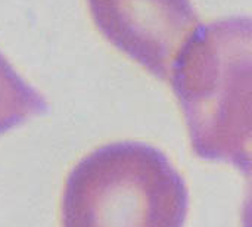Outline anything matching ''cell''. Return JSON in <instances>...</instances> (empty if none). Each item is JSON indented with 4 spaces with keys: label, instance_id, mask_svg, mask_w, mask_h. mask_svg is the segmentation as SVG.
Wrapping results in <instances>:
<instances>
[{
    "label": "cell",
    "instance_id": "obj_3",
    "mask_svg": "<svg viewBox=\"0 0 252 227\" xmlns=\"http://www.w3.org/2000/svg\"><path fill=\"white\" fill-rule=\"evenodd\" d=\"M100 34L155 78L168 81L185 43L201 25L190 0H87Z\"/></svg>",
    "mask_w": 252,
    "mask_h": 227
},
{
    "label": "cell",
    "instance_id": "obj_1",
    "mask_svg": "<svg viewBox=\"0 0 252 227\" xmlns=\"http://www.w3.org/2000/svg\"><path fill=\"white\" fill-rule=\"evenodd\" d=\"M250 16L199 25L177 55L170 84L196 157L251 171Z\"/></svg>",
    "mask_w": 252,
    "mask_h": 227
},
{
    "label": "cell",
    "instance_id": "obj_4",
    "mask_svg": "<svg viewBox=\"0 0 252 227\" xmlns=\"http://www.w3.org/2000/svg\"><path fill=\"white\" fill-rule=\"evenodd\" d=\"M47 100L0 53V134L47 112Z\"/></svg>",
    "mask_w": 252,
    "mask_h": 227
},
{
    "label": "cell",
    "instance_id": "obj_2",
    "mask_svg": "<svg viewBox=\"0 0 252 227\" xmlns=\"http://www.w3.org/2000/svg\"><path fill=\"white\" fill-rule=\"evenodd\" d=\"M185 179L158 148L134 140L103 145L66 177L62 227H183Z\"/></svg>",
    "mask_w": 252,
    "mask_h": 227
}]
</instances>
